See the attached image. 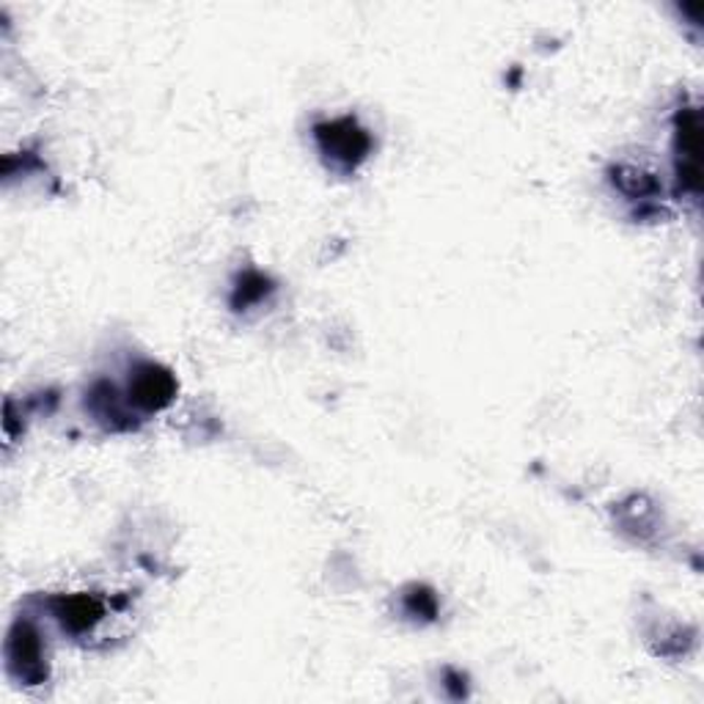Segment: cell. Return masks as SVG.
<instances>
[{
  "instance_id": "cell-1",
  "label": "cell",
  "mask_w": 704,
  "mask_h": 704,
  "mask_svg": "<svg viewBox=\"0 0 704 704\" xmlns=\"http://www.w3.org/2000/svg\"><path fill=\"white\" fill-rule=\"evenodd\" d=\"M317 138H320L325 155H331L333 160L347 163V166L363 160V155L369 152V135L353 119L320 124L317 127Z\"/></svg>"
},
{
  "instance_id": "cell-2",
  "label": "cell",
  "mask_w": 704,
  "mask_h": 704,
  "mask_svg": "<svg viewBox=\"0 0 704 704\" xmlns=\"http://www.w3.org/2000/svg\"><path fill=\"white\" fill-rule=\"evenodd\" d=\"M677 152H680V179L688 188H699V155H702V124L696 110H685L677 127Z\"/></svg>"
},
{
  "instance_id": "cell-3",
  "label": "cell",
  "mask_w": 704,
  "mask_h": 704,
  "mask_svg": "<svg viewBox=\"0 0 704 704\" xmlns=\"http://www.w3.org/2000/svg\"><path fill=\"white\" fill-rule=\"evenodd\" d=\"M174 378L166 372V369L157 367H144L135 374L130 385V396L135 399V405L146 407V410H157V407L168 405L174 396Z\"/></svg>"
},
{
  "instance_id": "cell-4",
  "label": "cell",
  "mask_w": 704,
  "mask_h": 704,
  "mask_svg": "<svg viewBox=\"0 0 704 704\" xmlns=\"http://www.w3.org/2000/svg\"><path fill=\"white\" fill-rule=\"evenodd\" d=\"M9 655L14 666H23L25 677H34V671L41 669V642L39 633L28 622H20L12 630V642H9Z\"/></svg>"
},
{
  "instance_id": "cell-5",
  "label": "cell",
  "mask_w": 704,
  "mask_h": 704,
  "mask_svg": "<svg viewBox=\"0 0 704 704\" xmlns=\"http://www.w3.org/2000/svg\"><path fill=\"white\" fill-rule=\"evenodd\" d=\"M61 622L72 630H86L103 617V606H99L94 597L88 595H77L69 597V600L61 602V611H58Z\"/></svg>"
}]
</instances>
